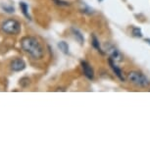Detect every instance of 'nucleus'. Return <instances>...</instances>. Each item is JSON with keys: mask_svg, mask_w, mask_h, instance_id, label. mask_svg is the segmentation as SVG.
I'll return each instance as SVG.
<instances>
[{"mask_svg": "<svg viewBox=\"0 0 150 150\" xmlns=\"http://www.w3.org/2000/svg\"><path fill=\"white\" fill-rule=\"evenodd\" d=\"M58 47L60 48V50L64 53V54H68V53H69V46H68L67 42L60 41L58 43Z\"/></svg>", "mask_w": 150, "mask_h": 150, "instance_id": "nucleus-11", "label": "nucleus"}, {"mask_svg": "<svg viewBox=\"0 0 150 150\" xmlns=\"http://www.w3.org/2000/svg\"><path fill=\"white\" fill-rule=\"evenodd\" d=\"M81 67H83L84 76H86L88 80H93V79H94V72H93V69L91 68V66H90L87 62L83 61L81 62Z\"/></svg>", "mask_w": 150, "mask_h": 150, "instance_id": "nucleus-5", "label": "nucleus"}, {"mask_svg": "<svg viewBox=\"0 0 150 150\" xmlns=\"http://www.w3.org/2000/svg\"><path fill=\"white\" fill-rule=\"evenodd\" d=\"M108 52L110 56H111V58L114 60L115 62L116 61H122L123 60V56H122V54L120 53V51L117 49V48H115L114 46H110L108 47Z\"/></svg>", "mask_w": 150, "mask_h": 150, "instance_id": "nucleus-6", "label": "nucleus"}, {"mask_svg": "<svg viewBox=\"0 0 150 150\" xmlns=\"http://www.w3.org/2000/svg\"><path fill=\"white\" fill-rule=\"evenodd\" d=\"M2 32L7 35H18L21 32V24L14 19H8L1 24Z\"/></svg>", "mask_w": 150, "mask_h": 150, "instance_id": "nucleus-3", "label": "nucleus"}, {"mask_svg": "<svg viewBox=\"0 0 150 150\" xmlns=\"http://www.w3.org/2000/svg\"><path fill=\"white\" fill-rule=\"evenodd\" d=\"M128 80L131 81L134 86L140 87V88H146L150 86V81H148L145 76L143 74L137 71H132L128 74Z\"/></svg>", "mask_w": 150, "mask_h": 150, "instance_id": "nucleus-2", "label": "nucleus"}, {"mask_svg": "<svg viewBox=\"0 0 150 150\" xmlns=\"http://www.w3.org/2000/svg\"><path fill=\"white\" fill-rule=\"evenodd\" d=\"M91 44H92V46L97 50V51H99L100 53H102L103 54V51H102V49H101V46H100V43H99L98 38H96L94 35H92V36H91Z\"/></svg>", "mask_w": 150, "mask_h": 150, "instance_id": "nucleus-9", "label": "nucleus"}, {"mask_svg": "<svg viewBox=\"0 0 150 150\" xmlns=\"http://www.w3.org/2000/svg\"><path fill=\"white\" fill-rule=\"evenodd\" d=\"M55 2V4L59 5V6H69L70 3L67 1H64V0H53Z\"/></svg>", "mask_w": 150, "mask_h": 150, "instance_id": "nucleus-13", "label": "nucleus"}, {"mask_svg": "<svg viewBox=\"0 0 150 150\" xmlns=\"http://www.w3.org/2000/svg\"><path fill=\"white\" fill-rule=\"evenodd\" d=\"M20 8H21V10H22V13L24 14V16L26 17L27 19L32 20L29 14V6H28L27 3H25V2H20Z\"/></svg>", "mask_w": 150, "mask_h": 150, "instance_id": "nucleus-8", "label": "nucleus"}, {"mask_svg": "<svg viewBox=\"0 0 150 150\" xmlns=\"http://www.w3.org/2000/svg\"><path fill=\"white\" fill-rule=\"evenodd\" d=\"M21 47L27 54L35 60H40L44 56V48L42 44L33 36H25L21 40Z\"/></svg>", "mask_w": 150, "mask_h": 150, "instance_id": "nucleus-1", "label": "nucleus"}, {"mask_svg": "<svg viewBox=\"0 0 150 150\" xmlns=\"http://www.w3.org/2000/svg\"><path fill=\"white\" fill-rule=\"evenodd\" d=\"M2 8H3L7 13H13L14 11H15L14 7H12V6H2Z\"/></svg>", "mask_w": 150, "mask_h": 150, "instance_id": "nucleus-14", "label": "nucleus"}, {"mask_svg": "<svg viewBox=\"0 0 150 150\" xmlns=\"http://www.w3.org/2000/svg\"><path fill=\"white\" fill-rule=\"evenodd\" d=\"M145 42H147L148 44H150V38H146L145 39Z\"/></svg>", "mask_w": 150, "mask_h": 150, "instance_id": "nucleus-15", "label": "nucleus"}, {"mask_svg": "<svg viewBox=\"0 0 150 150\" xmlns=\"http://www.w3.org/2000/svg\"><path fill=\"white\" fill-rule=\"evenodd\" d=\"M98 1H103V0H98Z\"/></svg>", "mask_w": 150, "mask_h": 150, "instance_id": "nucleus-16", "label": "nucleus"}, {"mask_svg": "<svg viewBox=\"0 0 150 150\" xmlns=\"http://www.w3.org/2000/svg\"><path fill=\"white\" fill-rule=\"evenodd\" d=\"M132 35H134L135 38H141V36H142V33H141V30L138 29V28H134V29H132Z\"/></svg>", "mask_w": 150, "mask_h": 150, "instance_id": "nucleus-12", "label": "nucleus"}, {"mask_svg": "<svg viewBox=\"0 0 150 150\" xmlns=\"http://www.w3.org/2000/svg\"><path fill=\"white\" fill-rule=\"evenodd\" d=\"M10 68L13 72H21L26 68V62L21 58H17L10 63Z\"/></svg>", "mask_w": 150, "mask_h": 150, "instance_id": "nucleus-4", "label": "nucleus"}, {"mask_svg": "<svg viewBox=\"0 0 150 150\" xmlns=\"http://www.w3.org/2000/svg\"><path fill=\"white\" fill-rule=\"evenodd\" d=\"M72 32L74 33V36H75V38H77V40L80 42L81 44H83L84 38H83V35H81V33L80 32V30H77V29H72Z\"/></svg>", "mask_w": 150, "mask_h": 150, "instance_id": "nucleus-10", "label": "nucleus"}, {"mask_svg": "<svg viewBox=\"0 0 150 150\" xmlns=\"http://www.w3.org/2000/svg\"><path fill=\"white\" fill-rule=\"evenodd\" d=\"M109 65H110V67L112 68L113 72L116 74V76H117V77L120 79L122 81H124L125 78H124V76H123V73H122V70L117 66V65L115 64V61L113 60L112 58H109Z\"/></svg>", "mask_w": 150, "mask_h": 150, "instance_id": "nucleus-7", "label": "nucleus"}]
</instances>
